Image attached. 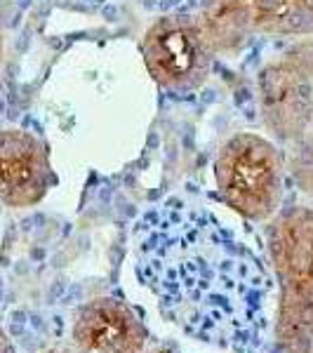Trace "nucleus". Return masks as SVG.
I'll return each instance as SVG.
<instances>
[{
	"label": "nucleus",
	"instance_id": "f257e3e1",
	"mask_svg": "<svg viewBox=\"0 0 313 353\" xmlns=\"http://www.w3.org/2000/svg\"><path fill=\"white\" fill-rule=\"evenodd\" d=\"M132 269L158 316L219 353L269 341L276 283L264 241L189 193L149 205L132 226Z\"/></svg>",
	"mask_w": 313,
	"mask_h": 353
},
{
	"label": "nucleus",
	"instance_id": "f03ea898",
	"mask_svg": "<svg viewBox=\"0 0 313 353\" xmlns=\"http://www.w3.org/2000/svg\"><path fill=\"white\" fill-rule=\"evenodd\" d=\"M264 248L276 283L271 337L281 353L313 351V208H281L264 226Z\"/></svg>",
	"mask_w": 313,
	"mask_h": 353
},
{
	"label": "nucleus",
	"instance_id": "7ed1b4c3",
	"mask_svg": "<svg viewBox=\"0 0 313 353\" xmlns=\"http://www.w3.org/2000/svg\"><path fill=\"white\" fill-rule=\"evenodd\" d=\"M214 189L221 205L248 224H266L283 208L285 156L271 137L238 132L219 146Z\"/></svg>",
	"mask_w": 313,
	"mask_h": 353
},
{
	"label": "nucleus",
	"instance_id": "20e7f679",
	"mask_svg": "<svg viewBox=\"0 0 313 353\" xmlns=\"http://www.w3.org/2000/svg\"><path fill=\"white\" fill-rule=\"evenodd\" d=\"M257 109L278 146H297L313 125V36L273 57L257 73Z\"/></svg>",
	"mask_w": 313,
	"mask_h": 353
},
{
	"label": "nucleus",
	"instance_id": "39448f33",
	"mask_svg": "<svg viewBox=\"0 0 313 353\" xmlns=\"http://www.w3.org/2000/svg\"><path fill=\"white\" fill-rule=\"evenodd\" d=\"M141 57L158 88L186 94L208 81L219 52L198 14H168L144 31Z\"/></svg>",
	"mask_w": 313,
	"mask_h": 353
},
{
	"label": "nucleus",
	"instance_id": "423d86ee",
	"mask_svg": "<svg viewBox=\"0 0 313 353\" xmlns=\"http://www.w3.org/2000/svg\"><path fill=\"white\" fill-rule=\"evenodd\" d=\"M198 17L219 54L254 36H313V0H208Z\"/></svg>",
	"mask_w": 313,
	"mask_h": 353
},
{
	"label": "nucleus",
	"instance_id": "0eeeda50",
	"mask_svg": "<svg viewBox=\"0 0 313 353\" xmlns=\"http://www.w3.org/2000/svg\"><path fill=\"white\" fill-rule=\"evenodd\" d=\"M57 184L48 144L19 128L0 130V203L12 210L36 208Z\"/></svg>",
	"mask_w": 313,
	"mask_h": 353
},
{
	"label": "nucleus",
	"instance_id": "6e6552de",
	"mask_svg": "<svg viewBox=\"0 0 313 353\" xmlns=\"http://www.w3.org/2000/svg\"><path fill=\"white\" fill-rule=\"evenodd\" d=\"M71 353H146L149 330L132 306L116 297H92L71 323Z\"/></svg>",
	"mask_w": 313,
	"mask_h": 353
},
{
	"label": "nucleus",
	"instance_id": "1a4fd4ad",
	"mask_svg": "<svg viewBox=\"0 0 313 353\" xmlns=\"http://www.w3.org/2000/svg\"><path fill=\"white\" fill-rule=\"evenodd\" d=\"M290 172H292L299 189L313 196V125L304 139H301L297 146H292Z\"/></svg>",
	"mask_w": 313,
	"mask_h": 353
},
{
	"label": "nucleus",
	"instance_id": "9d476101",
	"mask_svg": "<svg viewBox=\"0 0 313 353\" xmlns=\"http://www.w3.org/2000/svg\"><path fill=\"white\" fill-rule=\"evenodd\" d=\"M0 353H17L12 339H10V334L5 332L3 325H0Z\"/></svg>",
	"mask_w": 313,
	"mask_h": 353
},
{
	"label": "nucleus",
	"instance_id": "9b49d317",
	"mask_svg": "<svg viewBox=\"0 0 313 353\" xmlns=\"http://www.w3.org/2000/svg\"><path fill=\"white\" fill-rule=\"evenodd\" d=\"M146 353H181L172 346H153V349H146Z\"/></svg>",
	"mask_w": 313,
	"mask_h": 353
},
{
	"label": "nucleus",
	"instance_id": "f8f14e48",
	"mask_svg": "<svg viewBox=\"0 0 313 353\" xmlns=\"http://www.w3.org/2000/svg\"><path fill=\"white\" fill-rule=\"evenodd\" d=\"M41 353H71V349H59V346H54V349H45Z\"/></svg>",
	"mask_w": 313,
	"mask_h": 353
},
{
	"label": "nucleus",
	"instance_id": "ddd939ff",
	"mask_svg": "<svg viewBox=\"0 0 313 353\" xmlns=\"http://www.w3.org/2000/svg\"><path fill=\"white\" fill-rule=\"evenodd\" d=\"M3 57H5V41H3V33H0V64H3Z\"/></svg>",
	"mask_w": 313,
	"mask_h": 353
},
{
	"label": "nucleus",
	"instance_id": "4468645a",
	"mask_svg": "<svg viewBox=\"0 0 313 353\" xmlns=\"http://www.w3.org/2000/svg\"><path fill=\"white\" fill-rule=\"evenodd\" d=\"M311 353H313V351H311Z\"/></svg>",
	"mask_w": 313,
	"mask_h": 353
}]
</instances>
